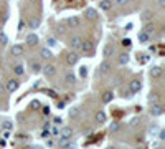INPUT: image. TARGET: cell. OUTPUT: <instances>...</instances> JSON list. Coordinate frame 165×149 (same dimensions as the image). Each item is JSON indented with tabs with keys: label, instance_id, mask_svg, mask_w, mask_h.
Masks as SVG:
<instances>
[{
	"label": "cell",
	"instance_id": "cell-1",
	"mask_svg": "<svg viewBox=\"0 0 165 149\" xmlns=\"http://www.w3.org/2000/svg\"><path fill=\"white\" fill-rule=\"evenodd\" d=\"M18 86H20V81H18V80H17V78H10V80H7L5 90L10 91V93H13V91L18 90Z\"/></svg>",
	"mask_w": 165,
	"mask_h": 149
},
{
	"label": "cell",
	"instance_id": "cell-2",
	"mask_svg": "<svg viewBox=\"0 0 165 149\" xmlns=\"http://www.w3.org/2000/svg\"><path fill=\"white\" fill-rule=\"evenodd\" d=\"M81 50H83L86 55H91L92 51H94V43H92L91 40H86V42L83 40V43H81Z\"/></svg>",
	"mask_w": 165,
	"mask_h": 149
},
{
	"label": "cell",
	"instance_id": "cell-3",
	"mask_svg": "<svg viewBox=\"0 0 165 149\" xmlns=\"http://www.w3.org/2000/svg\"><path fill=\"white\" fill-rule=\"evenodd\" d=\"M41 70H43V73H45L46 78H53L56 75V71H58L56 70V65H46V66H43Z\"/></svg>",
	"mask_w": 165,
	"mask_h": 149
},
{
	"label": "cell",
	"instance_id": "cell-4",
	"mask_svg": "<svg viewBox=\"0 0 165 149\" xmlns=\"http://www.w3.org/2000/svg\"><path fill=\"white\" fill-rule=\"evenodd\" d=\"M162 75H163V68L162 66L157 65V66H152L150 68V78L152 80H159Z\"/></svg>",
	"mask_w": 165,
	"mask_h": 149
},
{
	"label": "cell",
	"instance_id": "cell-5",
	"mask_svg": "<svg viewBox=\"0 0 165 149\" xmlns=\"http://www.w3.org/2000/svg\"><path fill=\"white\" fill-rule=\"evenodd\" d=\"M163 113V106L160 103H152V106H150V114L152 116H160Z\"/></svg>",
	"mask_w": 165,
	"mask_h": 149
},
{
	"label": "cell",
	"instance_id": "cell-6",
	"mask_svg": "<svg viewBox=\"0 0 165 149\" xmlns=\"http://www.w3.org/2000/svg\"><path fill=\"white\" fill-rule=\"evenodd\" d=\"M140 88H142V84H140L139 80H132V81L129 83V91H131L132 95H134V93H139Z\"/></svg>",
	"mask_w": 165,
	"mask_h": 149
},
{
	"label": "cell",
	"instance_id": "cell-7",
	"mask_svg": "<svg viewBox=\"0 0 165 149\" xmlns=\"http://www.w3.org/2000/svg\"><path fill=\"white\" fill-rule=\"evenodd\" d=\"M66 25H68V27H71V28H76V27L81 25V18L76 17V15H73V17L66 18Z\"/></svg>",
	"mask_w": 165,
	"mask_h": 149
},
{
	"label": "cell",
	"instance_id": "cell-8",
	"mask_svg": "<svg viewBox=\"0 0 165 149\" xmlns=\"http://www.w3.org/2000/svg\"><path fill=\"white\" fill-rule=\"evenodd\" d=\"M111 68H112V65L107 61V60H104L101 65H99V75H107L111 71Z\"/></svg>",
	"mask_w": 165,
	"mask_h": 149
},
{
	"label": "cell",
	"instance_id": "cell-9",
	"mask_svg": "<svg viewBox=\"0 0 165 149\" xmlns=\"http://www.w3.org/2000/svg\"><path fill=\"white\" fill-rule=\"evenodd\" d=\"M58 136H59V138H63V139H71V138H73V129L66 126V128H63V129L58 132Z\"/></svg>",
	"mask_w": 165,
	"mask_h": 149
},
{
	"label": "cell",
	"instance_id": "cell-10",
	"mask_svg": "<svg viewBox=\"0 0 165 149\" xmlns=\"http://www.w3.org/2000/svg\"><path fill=\"white\" fill-rule=\"evenodd\" d=\"M78 60H79V55L78 53H74V51H71V53H68L66 55V63L68 65H76V63H78Z\"/></svg>",
	"mask_w": 165,
	"mask_h": 149
},
{
	"label": "cell",
	"instance_id": "cell-11",
	"mask_svg": "<svg viewBox=\"0 0 165 149\" xmlns=\"http://www.w3.org/2000/svg\"><path fill=\"white\" fill-rule=\"evenodd\" d=\"M40 56H41L43 60H51L53 58V53H51V50L50 48H41V50H40Z\"/></svg>",
	"mask_w": 165,
	"mask_h": 149
},
{
	"label": "cell",
	"instance_id": "cell-12",
	"mask_svg": "<svg viewBox=\"0 0 165 149\" xmlns=\"http://www.w3.org/2000/svg\"><path fill=\"white\" fill-rule=\"evenodd\" d=\"M99 9L104 10V12L111 10L112 9V0H101V2H99Z\"/></svg>",
	"mask_w": 165,
	"mask_h": 149
},
{
	"label": "cell",
	"instance_id": "cell-13",
	"mask_svg": "<svg viewBox=\"0 0 165 149\" xmlns=\"http://www.w3.org/2000/svg\"><path fill=\"white\" fill-rule=\"evenodd\" d=\"M137 38H139V42L140 43H149L150 42V35L147 33V32H139V35H137Z\"/></svg>",
	"mask_w": 165,
	"mask_h": 149
},
{
	"label": "cell",
	"instance_id": "cell-14",
	"mask_svg": "<svg viewBox=\"0 0 165 149\" xmlns=\"http://www.w3.org/2000/svg\"><path fill=\"white\" fill-rule=\"evenodd\" d=\"M81 43H83L81 37H73V40H71V47H73V50H81Z\"/></svg>",
	"mask_w": 165,
	"mask_h": 149
},
{
	"label": "cell",
	"instance_id": "cell-15",
	"mask_svg": "<svg viewBox=\"0 0 165 149\" xmlns=\"http://www.w3.org/2000/svg\"><path fill=\"white\" fill-rule=\"evenodd\" d=\"M84 17H86L88 20H94L96 17H98V12H96L94 9H86L84 10Z\"/></svg>",
	"mask_w": 165,
	"mask_h": 149
},
{
	"label": "cell",
	"instance_id": "cell-16",
	"mask_svg": "<svg viewBox=\"0 0 165 149\" xmlns=\"http://www.w3.org/2000/svg\"><path fill=\"white\" fill-rule=\"evenodd\" d=\"M27 43H28L30 47H35V45H38V37H37L35 33H30V35L27 37Z\"/></svg>",
	"mask_w": 165,
	"mask_h": 149
},
{
	"label": "cell",
	"instance_id": "cell-17",
	"mask_svg": "<svg viewBox=\"0 0 165 149\" xmlns=\"http://www.w3.org/2000/svg\"><path fill=\"white\" fill-rule=\"evenodd\" d=\"M23 53V47L22 45H13L12 47V55L13 56H20Z\"/></svg>",
	"mask_w": 165,
	"mask_h": 149
},
{
	"label": "cell",
	"instance_id": "cell-18",
	"mask_svg": "<svg viewBox=\"0 0 165 149\" xmlns=\"http://www.w3.org/2000/svg\"><path fill=\"white\" fill-rule=\"evenodd\" d=\"M102 53H104V56H106V58H109V56L114 53V47H112L111 43H107V45L104 47V51H102Z\"/></svg>",
	"mask_w": 165,
	"mask_h": 149
},
{
	"label": "cell",
	"instance_id": "cell-19",
	"mask_svg": "<svg viewBox=\"0 0 165 149\" xmlns=\"http://www.w3.org/2000/svg\"><path fill=\"white\" fill-rule=\"evenodd\" d=\"M28 27L30 28H38L40 27V18L38 17H31L30 22H28Z\"/></svg>",
	"mask_w": 165,
	"mask_h": 149
},
{
	"label": "cell",
	"instance_id": "cell-20",
	"mask_svg": "<svg viewBox=\"0 0 165 149\" xmlns=\"http://www.w3.org/2000/svg\"><path fill=\"white\" fill-rule=\"evenodd\" d=\"M58 146H59V147H73V144L70 143V139H63V138H59Z\"/></svg>",
	"mask_w": 165,
	"mask_h": 149
},
{
	"label": "cell",
	"instance_id": "cell-21",
	"mask_svg": "<svg viewBox=\"0 0 165 149\" xmlns=\"http://www.w3.org/2000/svg\"><path fill=\"white\" fill-rule=\"evenodd\" d=\"M41 63L40 61H33L31 63V71H33V73H40V71H41Z\"/></svg>",
	"mask_w": 165,
	"mask_h": 149
},
{
	"label": "cell",
	"instance_id": "cell-22",
	"mask_svg": "<svg viewBox=\"0 0 165 149\" xmlns=\"http://www.w3.org/2000/svg\"><path fill=\"white\" fill-rule=\"evenodd\" d=\"M13 71H15V75L22 76L23 73H25V68H23V65L20 63V65H15V66H13Z\"/></svg>",
	"mask_w": 165,
	"mask_h": 149
},
{
	"label": "cell",
	"instance_id": "cell-23",
	"mask_svg": "<svg viewBox=\"0 0 165 149\" xmlns=\"http://www.w3.org/2000/svg\"><path fill=\"white\" fill-rule=\"evenodd\" d=\"M106 121V114H104V111H99V113H96V123H104Z\"/></svg>",
	"mask_w": 165,
	"mask_h": 149
},
{
	"label": "cell",
	"instance_id": "cell-24",
	"mask_svg": "<svg viewBox=\"0 0 165 149\" xmlns=\"http://www.w3.org/2000/svg\"><path fill=\"white\" fill-rule=\"evenodd\" d=\"M64 81H66L68 84H73L76 81V76L73 73H66V76H64Z\"/></svg>",
	"mask_w": 165,
	"mask_h": 149
},
{
	"label": "cell",
	"instance_id": "cell-25",
	"mask_svg": "<svg viewBox=\"0 0 165 149\" xmlns=\"http://www.w3.org/2000/svg\"><path fill=\"white\" fill-rule=\"evenodd\" d=\"M127 63H129V55L127 53L119 55V65H127Z\"/></svg>",
	"mask_w": 165,
	"mask_h": 149
},
{
	"label": "cell",
	"instance_id": "cell-26",
	"mask_svg": "<svg viewBox=\"0 0 165 149\" xmlns=\"http://www.w3.org/2000/svg\"><path fill=\"white\" fill-rule=\"evenodd\" d=\"M112 96H114V95H112L111 91H106V93L102 95V103H111L112 101Z\"/></svg>",
	"mask_w": 165,
	"mask_h": 149
},
{
	"label": "cell",
	"instance_id": "cell-27",
	"mask_svg": "<svg viewBox=\"0 0 165 149\" xmlns=\"http://www.w3.org/2000/svg\"><path fill=\"white\" fill-rule=\"evenodd\" d=\"M109 129H111V132H119L120 124H119L117 121H112V123H111V126H109Z\"/></svg>",
	"mask_w": 165,
	"mask_h": 149
},
{
	"label": "cell",
	"instance_id": "cell-28",
	"mask_svg": "<svg viewBox=\"0 0 165 149\" xmlns=\"http://www.w3.org/2000/svg\"><path fill=\"white\" fill-rule=\"evenodd\" d=\"M144 32H147L149 35H154V33H155V27L152 25V23H147L145 28H144Z\"/></svg>",
	"mask_w": 165,
	"mask_h": 149
},
{
	"label": "cell",
	"instance_id": "cell-29",
	"mask_svg": "<svg viewBox=\"0 0 165 149\" xmlns=\"http://www.w3.org/2000/svg\"><path fill=\"white\" fill-rule=\"evenodd\" d=\"M149 103H159V93H150L149 95Z\"/></svg>",
	"mask_w": 165,
	"mask_h": 149
},
{
	"label": "cell",
	"instance_id": "cell-30",
	"mask_svg": "<svg viewBox=\"0 0 165 149\" xmlns=\"http://www.w3.org/2000/svg\"><path fill=\"white\" fill-rule=\"evenodd\" d=\"M150 18H152V12H150V10H145V12L142 13V20L147 23V22H150Z\"/></svg>",
	"mask_w": 165,
	"mask_h": 149
},
{
	"label": "cell",
	"instance_id": "cell-31",
	"mask_svg": "<svg viewBox=\"0 0 165 149\" xmlns=\"http://www.w3.org/2000/svg\"><path fill=\"white\" fill-rule=\"evenodd\" d=\"M27 30V22L23 18H20V22H18V32L22 33V32H25Z\"/></svg>",
	"mask_w": 165,
	"mask_h": 149
},
{
	"label": "cell",
	"instance_id": "cell-32",
	"mask_svg": "<svg viewBox=\"0 0 165 149\" xmlns=\"http://www.w3.org/2000/svg\"><path fill=\"white\" fill-rule=\"evenodd\" d=\"M7 43H9V37H7L5 33H0V45H3V47H5Z\"/></svg>",
	"mask_w": 165,
	"mask_h": 149
},
{
	"label": "cell",
	"instance_id": "cell-33",
	"mask_svg": "<svg viewBox=\"0 0 165 149\" xmlns=\"http://www.w3.org/2000/svg\"><path fill=\"white\" fill-rule=\"evenodd\" d=\"M70 116H71V118H78V116H79V108H71Z\"/></svg>",
	"mask_w": 165,
	"mask_h": 149
},
{
	"label": "cell",
	"instance_id": "cell-34",
	"mask_svg": "<svg viewBox=\"0 0 165 149\" xmlns=\"http://www.w3.org/2000/svg\"><path fill=\"white\" fill-rule=\"evenodd\" d=\"M79 75H81L83 78H86V75H88V68H86V66H81V68H79Z\"/></svg>",
	"mask_w": 165,
	"mask_h": 149
},
{
	"label": "cell",
	"instance_id": "cell-35",
	"mask_svg": "<svg viewBox=\"0 0 165 149\" xmlns=\"http://www.w3.org/2000/svg\"><path fill=\"white\" fill-rule=\"evenodd\" d=\"M40 106H41V104H40V101H38V99L31 101V108H33V110H40Z\"/></svg>",
	"mask_w": 165,
	"mask_h": 149
},
{
	"label": "cell",
	"instance_id": "cell-36",
	"mask_svg": "<svg viewBox=\"0 0 165 149\" xmlns=\"http://www.w3.org/2000/svg\"><path fill=\"white\" fill-rule=\"evenodd\" d=\"M2 126L5 128V129H12V123L9 121V119H7V121H3V123H2Z\"/></svg>",
	"mask_w": 165,
	"mask_h": 149
},
{
	"label": "cell",
	"instance_id": "cell-37",
	"mask_svg": "<svg viewBox=\"0 0 165 149\" xmlns=\"http://www.w3.org/2000/svg\"><path fill=\"white\" fill-rule=\"evenodd\" d=\"M41 136H43V138H50V136H51V132H50V129H48V128H46V129H43V132H41Z\"/></svg>",
	"mask_w": 165,
	"mask_h": 149
},
{
	"label": "cell",
	"instance_id": "cell-38",
	"mask_svg": "<svg viewBox=\"0 0 165 149\" xmlns=\"http://www.w3.org/2000/svg\"><path fill=\"white\" fill-rule=\"evenodd\" d=\"M56 30H58V33H64V32H66V28H64V25L61 23V25H58V28H56Z\"/></svg>",
	"mask_w": 165,
	"mask_h": 149
},
{
	"label": "cell",
	"instance_id": "cell-39",
	"mask_svg": "<svg viewBox=\"0 0 165 149\" xmlns=\"http://www.w3.org/2000/svg\"><path fill=\"white\" fill-rule=\"evenodd\" d=\"M56 45V40L55 38H48V47H55Z\"/></svg>",
	"mask_w": 165,
	"mask_h": 149
},
{
	"label": "cell",
	"instance_id": "cell-40",
	"mask_svg": "<svg viewBox=\"0 0 165 149\" xmlns=\"http://www.w3.org/2000/svg\"><path fill=\"white\" fill-rule=\"evenodd\" d=\"M159 138H160V141L165 139V131L163 129H159Z\"/></svg>",
	"mask_w": 165,
	"mask_h": 149
},
{
	"label": "cell",
	"instance_id": "cell-41",
	"mask_svg": "<svg viewBox=\"0 0 165 149\" xmlns=\"http://www.w3.org/2000/svg\"><path fill=\"white\" fill-rule=\"evenodd\" d=\"M114 2L117 3V5H120V7H122V5H126V3L129 2V0H114Z\"/></svg>",
	"mask_w": 165,
	"mask_h": 149
},
{
	"label": "cell",
	"instance_id": "cell-42",
	"mask_svg": "<svg viewBox=\"0 0 165 149\" xmlns=\"http://www.w3.org/2000/svg\"><path fill=\"white\" fill-rule=\"evenodd\" d=\"M157 131H159V128H157V126H150V134H152V136H155Z\"/></svg>",
	"mask_w": 165,
	"mask_h": 149
},
{
	"label": "cell",
	"instance_id": "cell-43",
	"mask_svg": "<svg viewBox=\"0 0 165 149\" xmlns=\"http://www.w3.org/2000/svg\"><path fill=\"white\" fill-rule=\"evenodd\" d=\"M122 45H124V47H131V40H129V38H124V40H122Z\"/></svg>",
	"mask_w": 165,
	"mask_h": 149
},
{
	"label": "cell",
	"instance_id": "cell-44",
	"mask_svg": "<svg viewBox=\"0 0 165 149\" xmlns=\"http://www.w3.org/2000/svg\"><path fill=\"white\" fill-rule=\"evenodd\" d=\"M41 111H43V114H46V116L50 114V108H48V106H43V108H41Z\"/></svg>",
	"mask_w": 165,
	"mask_h": 149
},
{
	"label": "cell",
	"instance_id": "cell-45",
	"mask_svg": "<svg viewBox=\"0 0 165 149\" xmlns=\"http://www.w3.org/2000/svg\"><path fill=\"white\" fill-rule=\"evenodd\" d=\"M46 146H50V147H53V146H55V143H53V141H51L50 138H46Z\"/></svg>",
	"mask_w": 165,
	"mask_h": 149
},
{
	"label": "cell",
	"instance_id": "cell-46",
	"mask_svg": "<svg viewBox=\"0 0 165 149\" xmlns=\"http://www.w3.org/2000/svg\"><path fill=\"white\" fill-rule=\"evenodd\" d=\"M3 93H5V84L0 81V95H3Z\"/></svg>",
	"mask_w": 165,
	"mask_h": 149
},
{
	"label": "cell",
	"instance_id": "cell-47",
	"mask_svg": "<svg viewBox=\"0 0 165 149\" xmlns=\"http://www.w3.org/2000/svg\"><path fill=\"white\" fill-rule=\"evenodd\" d=\"M53 123H55V124H61V123H63V119H61V118H55V119H53Z\"/></svg>",
	"mask_w": 165,
	"mask_h": 149
},
{
	"label": "cell",
	"instance_id": "cell-48",
	"mask_svg": "<svg viewBox=\"0 0 165 149\" xmlns=\"http://www.w3.org/2000/svg\"><path fill=\"white\" fill-rule=\"evenodd\" d=\"M58 129H56V128H53V129H51V136H58Z\"/></svg>",
	"mask_w": 165,
	"mask_h": 149
},
{
	"label": "cell",
	"instance_id": "cell-49",
	"mask_svg": "<svg viewBox=\"0 0 165 149\" xmlns=\"http://www.w3.org/2000/svg\"><path fill=\"white\" fill-rule=\"evenodd\" d=\"M159 7H160V9H163V7H165V0H159Z\"/></svg>",
	"mask_w": 165,
	"mask_h": 149
}]
</instances>
